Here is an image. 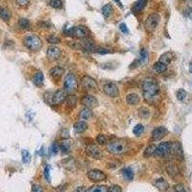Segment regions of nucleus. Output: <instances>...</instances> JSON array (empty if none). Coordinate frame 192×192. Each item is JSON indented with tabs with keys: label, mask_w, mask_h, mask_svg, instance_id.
Wrapping results in <instances>:
<instances>
[{
	"label": "nucleus",
	"mask_w": 192,
	"mask_h": 192,
	"mask_svg": "<svg viewBox=\"0 0 192 192\" xmlns=\"http://www.w3.org/2000/svg\"><path fill=\"white\" fill-rule=\"evenodd\" d=\"M30 3V0H17V4L20 7H25Z\"/></svg>",
	"instance_id": "nucleus-44"
},
{
	"label": "nucleus",
	"mask_w": 192,
	"mask_h": 192,
	"mask_svg": "<svg viewBox=\"0 0 192 192\" xmlns=\"http://www.w3.org/2000/svg\"><path fill=\"white\" fill-rule=\"evenodd\" d=\"M49 171H50V166L46 165L45 169H44V177L47 180V182H50V178H49Z\"/></svg>",
	"instance_id": "nucleus-45"
},
{
	"label": "nucleus",
	"mask_w": 192,
	"mask_h": 192,
	"mask_svg": "<svg viewBox=\"0 0 192 192\" xmlns=\"http://www.w3.org/2000/svg\"><path fill=\"white\" fill-rule=\"evenodd\" d=\"M65 73V69L62 66H55L49 70V75L54 80H58L62 76V74Z\"/></svg>",
	"instance_id": "nucleus-17"
},
{
	"label": "nucleus",
	"mask_w": 192,
	"mask_h": 192,
	"mask_svg": "<svg viewBox=\"0 0 192 192\" xmlns=\"http://www.w3.org/2000/svg\"><path fill=\"white\" fill-rule=\"evenodd\" d=\"M147 4V0H137L134 6L133 12L134 13H140L142 10L145 8V6Z\"/></svg>",
	"instance_id": "nucleus-22"
},
{
	"label": "nucleus",
	"mask_w": 192,
	"mask_h": 192,
	"mask_svg": "<svg viewBox=\"0 0 192 192\" xmlns=\"http://www.w3.org/2000/svg\"><path fill=\"white\" fill-rule=\"evenodd\" d=\"M119 28H120V31H121L122 33H124V34H127L128 32H129V31H128V27L126 26V24H125V23L120 24Z\"/></svg>",
	"instance_id": "nucleus-48"
},
{
	"label": "nucleus",
	"mask_w": 192,
	"mask_h": 192,
	"mask_svg": "<svg viewBox=\"0 0 192 192\" xmlns=\"http://www.w3.org/2000/svg\"><path fill=\"white\" fill-rule=\"evenodd\" d=\"M122 175H123V177L125 178L127 181H132L133 178H134V172H133V170L131 168H129V167L124 168L122 170Z\"/></svg>",
	"instance_id": "nucleus-29"
},
{
	"label": "nucleus",
	"mask_w": 192,
	"mask_h": 192,
	"mask_svg": "<svg viewBox=\"0 0 192 192\" xmlns=\"http://www.w3.org/2000/svg\"><path fill=\"white\" fill-rule=\"evenodd\" d=\"M108 192H122V188L117 184H113L108 188Z\"/></svg>",
	"instance_id": "nucleus-42"
},
{
	"label": "nucleus",
	"mask_w": 192,
	"mask_h": 192,
	"mask_svg": "<svg viewBox=\"0 0 192 192\" xmlns=\"http://www.w3.org/2000/svg\"><path fill=\"white\" fill-rule=\"evenodd\" d=\"M107 150L111 154L120 155V154H122L126 151V146L121 141L113 140V141H111L110 143L107 144Z\"/></svg>",
	"instance_id": "nucleus-5"
},
{
	"label": "nucleus",
	"mask_w": 192,
	"mask_h": 192,
	"mask_svg": "<svg viewBox=\"0 0 192 192\" xmlns=\"http://www.w3.org/2000/svg\"><path fill=\"white\" fill-rule=\"evenodd\" d=\"M67 98V92L65 89H58L52 94L51 103L53 105H60L65 102Z\"/></svg>",
	"instance_id": "nucleus-11"
},
{
	"label": "nucleus",
	"mask_w": 192,
	"mask_h": 192,
	"mask_svg": "<svg viewBox=\"0 0 192 192\" xmlns=\"http://www.w3.org/2000/svg\"><path fill=\"white\" fill-rule=\"evenodd\" d=\"M88 178L92 182H103L107 179V176L104 172L98 169H91L87 173Z\"/></svg>",
	"instance_id": "nucleus-10"
},
{
	"label": "nucleus",
	"mask_w": 192,
	"mask_h": 192,
	"mask_svg": "<svg viewBox=\"0 0 192 192\" xmlns=\"http://www.w3.org/2000/svg\"><path fill=\"white\" fill-rule=\"evenodd\" d=\"M63 87H65V90L66 92L75 91L78 88V81H77L76 76L72 73L67 74L66 77V79H65Z\"/></svg>",
	"instance_id": "nucleus-6"
},
{
	"label": "nucleus",
	"mask_w": 192,
	"mask_h": 192,
	"mask_svg": "<svg viewBox=\"0 0 192 192\" xmlns=\"http://www.w3.org/2000/svg\"><path fill=\"white\" fill-rule=\"evenodd\" d=\"M71 146H72V143H71V140L69 139H66V140H63L61 145H60V148H61V150L62 151V153L65 154V153H67L70 151V149H71Z\"/></svg>",
	"instance_id": "nucleus-26"
},
{
	"label": "nucleus",
	"mask_w": 192,
	"mask_h": 192,
	"mask_svg": "<svg viewBox=\"0 0 192 192\" xmlns=\"http://www.w3.org/2000/svg\"><path fill=\"white\" fill-rule=\"evenodd\" d=\"M46 40L49 43H53V44L60 43L61 42V39L59 37H56V36H49V37L46 38Z\"/></svg>",
	"instance_id": "nucleus-40"
},
{
	"label": "nucleus",
	"mask_w": 192,
	"mask_h": 192,
	"mask_svg": "<svg viewBox=\"0 0 192 192\" xmlns=\"http://www.w3.org/2000/svg\"><path fill=\"white\" fill-rule=\"evenodd\" d=\"M189 71H190V73H192V62L189 63Z\"/></svg>",
	"instance_id": "nucleus-50"
},
{
	"label": "nucleus",
	"mask_w": 192,
	"mask_h": 192,
	"mask_svg": "<svg viewBox=\"0 0 192 192\" xmlns=\"http://www.w3.org/2000/svg\"><path fill=\"white\" fill-rule=\"evenodd\" d=\"M92 116H93V112H92L91 109H88V108L83 109L81 111V112H80V117H81V119L84 120V121H85V120L90 119Z\"/></svg>",
	"instance_id": "nucleus-23"
},
{
	"label": "nucleus",
	"mask_w": 192,
	"mask_h": 192,
	"mask_svg": "<svg viewBox=\"0 0 192 192\" xmlns=\"http://www.w3.org/2000/svg\"><path fill=\"white\" fill-rule=\"evenodd\" d=\"M126 101L129 105L134 106V105H137L140 102V97L137 93H130V94L127 95Z\"/></svg>",
	"instance_id": "nucleus-18"
},
{
	"label": "nucleus",
	"mask_w": 192,
	"mask_h": 192,
	"mask_svg": "<svg viewBox=\"0 0 192 192\" xmlns=\"http://www.w3.org/2000/svg\"><path fill=\"white\" fill-rule=\"evenodd\" d=\"M115 1L118 3V5H120V4H121V3H120V1H119V0H115Z\"/></svg>",
	"instance_id": "nucleus-51"
},
{
	"label": "nucleus",
	"mask_w": 192,
	"mask_h": 192,
	"mask_svg": "<svg viewBox=\"0 0 192 192\" xmlns=\"http://www.w3.org/2000/svg\"><path fill=\"white\" fill-rule=\"evenodd\" d=\"M81 103L82 105H84L86 108L88 109H93L98 105V100L91 94H86L85 96L82 97L81 99Z\"/></svg>",
	"instance_id": "nucleus-14"
},
{
	"label": "nucleus",
	"mask_w": 192,
	"mask_h": 192,
	"mask_svg": "<svg viewBox=\"0 0 192 192\" xmlns=\"http://www.w3.org/2000/svg\"><path fill=\"white\" fill-rule=\"evenodd\" d=\"M81 85L85 89L91 90V91L96 90L97 87H98L97 82L92 77L88 76V75H85L81 79Z\"/></svg>",
	"instance_id": "nucleus-8"
},
{
	"label": "nucleus",
	"mask_w": 192,
	"mask_h": 192,
	"mask_svg": "<svg viewBox=\"0 0 192 192\" xmlns=\"http://www.w3.org/2000/svg\"><path fill=\"white\" fill-rule=\"evenodd\" d=\"M170 153L174 155L175 157L179 160H183V147L182 144L179 141H174L171 142V147H170Z\"/></svg>",
	"instance_id": "nucleus-12"
},
{
	"label": "nucleus",
	"mask_w": 192,
	"mask_h": 192,
	"mask_svg": "<svg viewBox=\"0 0 192 192\" xmlns=\"http://www.w3.org/2000/svg\"><path fill=\"white\" fill-rule=\"evenodd\" d=\"M87 153L89 157L93 158L94 160H101L103 158V152L95 144H89L87 147Z\"/></svg>",
	"instance_id": "nucleus-13"
},
{
	"label": "nucleus",
	"mask_w": 192,
	"mask_h": 192,
	"mask_svg": "<svg viewBox=\"0 0 192 192\" xmlns=\"http://www.w3.org/2000/svg\"><path fill=\"white\" fill-rule=\"evenodd\" d=\"M155 150H156V146L154 144L152 145H149L145 150H144V153H143V156L144 158H150L151 156H153L155 154Z\"/></svg>",
	"instance_id": "nucleus-30"
},
{
	"label": "nucleus",
	"mask_w": 192,
	"mask_h": 192,
	"mask_svg": "<svg viewBox=\"0 0 192 192\" xmlns=\"http://www.w3.org/2000/svg\"><path fill=\"white\" fill-rule=\"evenodd\" d=\"M23 43L31 51H38L42 46V41L40 39V37L36 35H30L27 36L23 40Z\"/></svg>",
	"instance_id": "nucleus-3"
},
{
	"label": "nucleus",
	"mask_w": 192,
	"mask_h": 192,
	"mask_svg": "<svg viewBox=\"0 0 192 192\" xmlns=\"http://www.w3.org/2000/svg\"><path fill=\"white\" fill-rule=\"evenodd\" d=\"M49 5L54 9H61L62 8L63 2L62 0H49Z\"/></svg>",
	"instance_id": "nucleus-35"
},
{
	"label": "nucleus",
	"mask_w": 192,
	"mask_h": 192,
	"mask_svg": "<svg viewBox=\"0 0 192 192\" xmlns=\"http://www.w3.org/2000/svg\"><path fill=\"white\" fill-rule=\"evenodd\" d=\"M172 59H173L172 53L166 52V53L162 54V55L160 56V61H159V62H162L163 65H165V66H168L169 63L172 62Z\"/></svg>",
	"instance_id": "nucleus-24"
},
{
	"label": "nucleus",
	"mask_w": 192,
	"mask_h": 192,
	"mask_svg": "<svg viewBox=\"0 0 192 192\" xmlns=\"http://www.w3.org/2000/svg\"><path fill=\"white\" fill-rule=\"evenodd\" d=\"M155 186L159 188L161 191H164L168 188V183L164 180V179H158L155 182Z\"/></svg>",
	"instance_id": "nucleus-25"
},
{
	"label": "nucleus",
	"mask_w": 192,
	"mask_h": 192,
	"mask_svg": "<svg viewBox=\"0 0 192 192\" xmlns=\"http://www.w3.org/2000/svg\"><path fill=\"white\" fill-rule=\"evenodd\" d=\"M170 147H171V142H162L159 146L156 147L154 155L159 158H164L170 154Z\"/></svg>",
	"instance_id": "nucleus-7"
},
{
	"label": "nucleus",
	"mask_w": 192,
	"mask_h": 192,
	"mask_svg": "<svg viewBox=\"0 0 192 192\" xmlns=\"http://www.w3.org/2000/svg\"><path fill=\"white\" fill-rule=\"evenodd\" d=\"M148 60H149L148 52L145 50V49H141L140 54H139V58L137 59V61L139 62V66H144V65H146Z\"/></svg>",
	"instance_id": "nucleus-20"
},
{
	"label": "nucleus",
	"mask_w": 192,
	"mask_h": 192,
	"mask_svg": "<svg viewBox=\"0 0 192 192\" xmlns=\"http://www.w3.org/2000/svg\"><path fill=\"white\" fill-rule=\"evenodd\" d=\"M133 132H134V134H136L137 137H139L140 134L144 132V126L142 124H137V125L134 126Z\"/></svg>",
	"instance_id": "nucleus-37"
},
{
	"label": "nucleus",
	"mask_w": 192,
	"mask_h": 192,
	"mask_svg": "<svg viewBox=\"0 0 192 192\" xmlns=\"http://www.w3.org/2000/svg\"><path fill=\"white\" fill-rule=\"evenodd\" d=\"M166 69H167V66L163 65V63L160 62H157L154 65V70L157 73H160H160H163V72H165Z\"/></svg>",
	"instance_id": "nucleus-28"
},
{
	"label": "nucleus",
	"mask_w": 192,
	"mask_h": 192,
	"mask_svg": "<svg viewBox=\"0 0 192 192\" xmlns=\"http://www.w3.org/2000/svg\"><path fill=\"white\" fill-rule=\"evenodd\" d=\"M86 191H87L86 187H84V186H80V187L76 188L74 192H86Z\"/></svg>",
	"instance_id": "nucleus-49"
},
{
	"label": "nucleus",
	"mask_w": 192,
	"mask_h": 192,
	"mask_svg": "<svg viewBox=\"0 0 192 192\" xmlns=\"http://www.w3.org/2000/svg\"><path fill=\"white\" fill-rule=\"evenodd\" d=\"M138 115L140 118H148L149 115H150V111H149V110L147 108H145V107H142V108H140L138 110Z\"/></svg>",
	"instance_id": "nucleus-34"
},
{
	"label": "nucleus",
	"mask_w": 192,
	"mask_h": 192,
	"mask_svg": "<svg viewBox=\"0 0 192 192\" xmlns=\"http://www.w3.org/2000/svg\"><path fill=\"white\" fill-rule=\"evenodd\" d=\"M18 25L21 29H29L30 28V21L27 18H20L18 20Z\"/></svg>",
	"instance_id": "nucleus-33"
},
{
	"label": "nucleus",
	"mask_w": 192,
	"mask_h": 192,
	"mask_svg": "<svg viewBox=\"0 0 192 192\" xmlns=\"http://www.w3.org/2000/svg\"><path fill=\"white\" fill-rule=\"evenodd\" d=\"M160 22V16L158 13H151L145 21V30L147 33H153L159 25Z\"/></svg>",
	"instance_id": "nucleus-4"
},
{
	"label": "nucleus",
	"mask_w": 192,
	"mask_h": 192,
	"mask_svg": "<svg viewBox=\"0 0 192 192\" xmlns=\"http://www.w3.org/2000/svg\"><path fill=\"white\" fill-rule=\"evenodd\" d=\"M11 17H12V13H11L9 9H7V8H1V9H0V17H1L3 20L9 21Z\"/></svg>",
	"instance_id": "nucleus-27"
},
{
	"label": "nucleus",
	"mask_w": 192,
	"mask_h": 192,
	"mask_svg": "<svg viewBox=\"0 0 192 192\" xmlns=\"http://www.w3.org/2000/svg\"><path fill=\"white\" fill-rule=\"evenodd\" d=\"M86 192H108V188L104 186H95L88 189Z\"/></svg>",
	"instance_id": "nucleus-32"
},
{
	"label": "nucleus",
	"mask_w": 192,
	"mask_h": 192,
	"mask_svg": "<svg viewBox=\"0 0 192 192\" xmlns=\"http://www.w3.org/2000/svg\"><path fill=\"white\" fill-rule=\"evenodd\" d=\"M96 142L99 145H106L108 144V137L105 134H98L96 137Z\"/></svg>",
	"instance_id": "nucleus-36"
},
{
	"label": "nucleus",
	"mask_w": 192,
	"mask_h": 192,
	"mask_svg": "<svg viewBox=\"0 0 192 192\" xmlns=\"http://www.w3.org/2000/svg\"><path fill=\"white\" fill-rule=\"evenodd\" d=\"M103 91L110 97H117L119 95V90L116 84L113 82H107L103 86Z\"/></svg>",
	"instance_id": "nucleus-9"
},
{
	"label": "nucleus",
	"mask_w": 192,
	"mask_h": 192,
	"mask_svg": "<svg viewBox=\"0 0 192 192\" xmlns=\"http://www.w3.org/2000/svg\"><path fill=\"white\" fill-rule=\"evenodd\" d=\"M167 134H168V130L165 127H163V126L157 127L152 132V140L159 141V140L162 139L164 137H166Z\"/></svg>",
	"instance_id": "nucleus-15"
},
{
	"label": "nucleus",
	"mask_w": 192,
	"mask_h": 192,
	"mask_svg": "<svg viewBox=\"0 0 192 192\" xmlns=\"http://www.w3.org/2000/svg\"><path fill=\"white\" fill-rule=\"evenodd\" d=\"M67 106L68 107H71V108H74L75 105H76V102H77V97L76 95H70V96H67Z\"/></svg>",
	"instance_id": "nucleus-39"
},
{
	"label": "nucleus",
	"mask_w": 192,
	"mask_h": 192,
	"mask_svg": "<svg viewBox=\"0 0 192 192\" xmlns=\"http://www.w3.org/2000/svg\"><path fill=\"white\" fill-rule=\"evenodd\" d=\"M30 160H31V155H30V153L28 152L27 150H23L22 151V160H23V162L27 163V162L30 161Z\"/></svg>",
	"instance_id": "nucleus-41"
},
{
	"label": "nucleus",
	"mask_w": 192,
	"mask_h": 192,
	"mask_svg": "<svg viewBox=\"0 0 192 192\" xmlns=\"http://www.w3.org/2000/svg\"><path fill=\"white\" fill-rule=\"evenodd\" d=\"M174 189H175V192H186L182 184H177V186H175Z\"/></svg>",
	"instance_id": "nucleus-46"
},
{
	"label": "nucleus",
	"mask_w": 192,
	"mask_h": 192,
	"mask_svg": "<svg viewBox=\"0 0 192 192\" xmlns=\"http://www.w3.org/2000/svg\"><path fill=\"white\" fill-rule=\"evenodd\" d=\"M65 34L66 36H69L71 38L84 40L88 37L89 31L86 26H75V27H71L70 29H67L66 31H65Z\"/></svg>",
	"instance_id": "nucleus-2"
},
{
	"label": "nucleus",
	"mask_w": 192,
	"mask_h": 192,
	"mask_svg": "<svg viewBox=\"0 0 192 192\" xmlns=\"http://www.w3.org/2000/svg\"><path fill=\"white\" fill-rule=\"evenodd\" d=\"M32 192H43V189L40 186H38V184H36V186H33L32 187Z\"/></svg>",
	"instance_id": "nucleus-47"
},
{
	"label": "nucleus",
	"mask_w": 192,
	"mask_h": 192,
	"mask_svg": "<svg viewBox=\"0 0 192 192\" xmlns=\"http://www.w3.org/2000/svg\"><path fill=\"white\" fill-rule=\"evenodd\" d=\"M61 55H62V50L59 47H57L55 45L49 46L48 49H47V51H46V56H47L48 60H50V61L59 60Z\"/></svg>",
	"instance_id": "nucleus-16"
},
{
	"label": "nucleus",
	"mask_w": 192,
	"mask_h": 192,
	"mask_svg": "<svg viewBox=\"0 0 192 192\" xmlns=\"http://www.w3.org/2000/svg\"><path fill=\"white\" fill-rule=\"evenodd\" d=\"M112 13V6L111 4H107L102 8V13L105 17H109Z\"/></svg>",
	"instance_id": "nucleus-31"
},
{
	"label": "nucleus",
	"mask_w": 192,
	"mask_h": 192,
	"mask_svg": "<svg viewBox=\"0 0 192 192\" xmlns=\"http://www.w3.org/2000/svg\"><path fill=\"white\" fill-rule=\"evenodd\" d=\"M59 149H60V145L58 143H56V142H54V143L52 144V146H51V152L53 154H57L59 152Z\"/></svg>",
	"instance_id": "nucleus-43"
},
{
	"label": "nucleus",
	"mask_w": 192,
	"mask_h": 192,
	"mask_svg": "<svg viewBox=\"0 0 192 192\" xmlns=\"http://www.w3.org/2000/svg\"><path fill=\"white\" fill-rule=\"evenodd\" d=\"M74 129L77 133H84L88 129V123L84 120H81V121H78L74 124Z\"/></svg>",
	"instance_id": "nucleus-19"
},
{
	"label": "nucleus",
	"mask_w": 192,
	"mask_h": 192,
	"mask_svg": "<svg viewBox=\"0 0 192 192\" xmlns=\"http://www.w3.org/2000/svg\"><path fill=\"white\" fill-rule=\"evenodd\" d=\"M43 81H44V77L41 72H37L33 77V83L37 87H41L43 85Z\"/></svg>",
	"instance_id": "nucleus-21"
},
{
	"label": "nucleus",
	"mask_w": 192,
	"mask_h": 192,
	"mask_svg": "<svg viewBox=\"0 0 192 192\" xmlns=\"http://www.w3.org/2000/svg\"><path fill=\"white\" fill-rule=\"evenodd\" d=\"M177 98H178V100H180V101H183L184 99L186 98V96H187V92L184 90V89H179L177 91Z\"/></svg>",
	"instance_id": "nucleus-38"
},
{
	"label": "nucleus",
	"mask_w": 192,
	"mask_h": 192,
	"mask_svg": "<svg viewBox=\"0 0 192 192\" xmlns=\"http://www.w3.org/2000/svg\"><path fill=\"white\" fill-rule=\"evenodd\" d=\"M142 93H143L144 100L149 103L155 105L159 101L160 98V87L157 80L152 77H147L142 81Z\"/></svg>",
	"instance_id": "nucleus-1"
}]
</instances>
